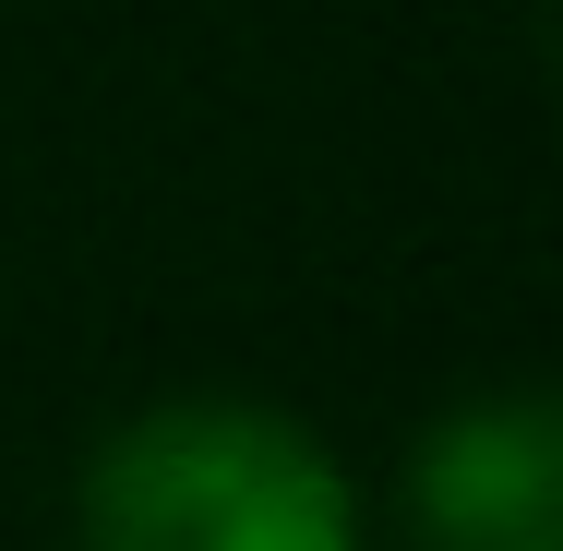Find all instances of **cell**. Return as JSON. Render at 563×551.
Segmentation results:
<instances>
[{
    "label": "cell",
    "instance_id": "obj_1",
    "mask_svg": "<svg viewBox=\"0 0 563 551\" xmlns=\"http://www.w3.org/2000/svg\"><path fill=\"white\" fill-rule=\"evenodd\" d=\"M73 551H360L347 467L252 396H168L85 455Z\"/></svg>",
    "mask_w": 563,
    "mask_h": 551
},
{
    "label": "cell",
    "instance_id": "obj_2",
    "mask_svg": "<svg viewBox=\"0 0 563 551\" xmlns=\"http://www.w3.org/2000/svg\"><path fill=\"white\" fill-rule=\"evenodd\" d=\"M420 551H563V408L540 384L444 408L408 455Z\"/></svg>",
    "mask_w": 563,
    "mask_h": 551
}]
</instances>
